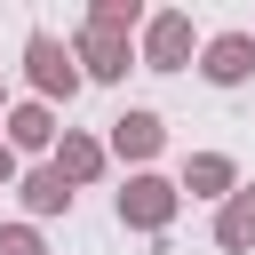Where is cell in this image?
Segmentation results:
<instances>
[{"mask_svg": "<svg viewBox=\"0 0 255 255\" xmlns=\"http://www.w3.org/2000/svg\"><path fill=\"white\" fill-rule=\"evenodd\" d=\"M8 151L24 159V151H56L64 143V120H56V104H40V96H24V104H8Z\"/></svg>", "mask_w": 255, "mask_h": 255, "instance_id": "52a82bcc", "label": "cell"}, {"mask_svg": "<svg viewBox=\"0 0 255 255\" xmlns=\"http://www.w3.org/2000/svg\"><path fill=\"white\" fill-rule=\"evenodd\" d=\"M16 199H24V215H32V223H56V215H72V199H80V191H72L56 167H24Z\"/></svg>", "mask_w": 255, "mask_h": 255, "instance_id": "30bf717a", "label": "cell"}, {"mask_svg": "<svg viewBox=\"0 0 255 255\" xmlns=\"http://www.w3.org/2000/svg\"><path fill=\"white\" fill-rule=\"evenodd\" d=\"M24 183V167H16V151H8V135H0V191H16Z\"/></svg>", "mask_w": 255, "mask_h": 255, "instance_id": "5bb4252c", "label": "cell"}, {"mask_svg": "<svg viewBox=\"0 0 255 255\" xmlns=\"http://www.w3.org/2000/svg\"><path fill=\"white\" fill-rule=\"evenodd\" d=\"M175 207H183V191L167 183V175H128L120 191H112V215H120V231H167L175 223Z\"/></svg>", "mask_w": 255, "mask_h": 255, "instance_id": "3957f363", "label": "cell"}, {"mask_svg": "<svg viewBox=\"0 0 255 255\" xmlns=\"http://www.w3.org/2000/svg\"><path fill=\"white\" fill-rule=\"evenodd\" d=\"M0 120H8V88H0Z\"/></svg>", "mask_w": 255, "mask_h": 255, "instance_id": "9a60e30c", "label": "cell"}, {"mask_svg": "<svg viewBox=\"0 0 255 255\" xmlns=\"http://www.w3.org/2000/svg\"><path fill=\"white\" fill-rule=\"evenodd\" d=\"M72 56H80V80H104V88H112V80H128V72L143 64L128 32H96V24H80V32H72Z\"/></svg>", "mask_w": 255, "mask_h": 255, "instance_id": "5b68a950", "label": "cell"}, {"mask_svg": "<svg viewBox=\"0 0 255 255\" xmlns=\"http://www.w3.org/2000/svg\"><path fill=\"white\" fill-rule=\"evenodd\" d=\"M80 24H96V32H128V40H143V24H151V8L143 0H88V16Z\"/></svg>", "mask_w": 255, "mask_h": 255, "instance_id": "7c38bea8", "label": "cell"}, {"mask_svg": "<svg viewBox=\"0 0 255 255\" xmlns=\"http://www.w3.org/2000/svg\"><path fill=\"white\" fill-rule=\"evenodd\" d=\"M48 167H56V175L80 191V183H96V175L112 167V151H104V135H88V128H64V143L48 151Z\"/></svg>", "mask_w": 255, "mask_h": 255, "instance_id": "ba28073f", "label": "cell"}, {"mask_svg": "<svg viewBox=\"0 0 255 255\" xmlns=\"http://www.w3.org/2000/svg\"><path fill=\"white\" fill-rule=\"evenodd\" d=\"M24 80H32V96L40 104H72L88 80H80V56H72V40H56L48 24L40 32H24Z\"/></svg>", "mask_w": 255, "mask_h": 255, "instance_id": "6da1fadb", "label": "cell"}, {"mask_svg": "<svg viewBox=\"0 0 255 255\" xmlns=\"http://www.w3.org/2000/svg\"><path fill=\"white\" fill-rule=\"evenodd\" d=\"M104 151H112V159H128V175H143V167H151V159L167 151V120H159L151 104H128V112L112 120Z\"/></svg>", "mask_w": 255, "mask_h": 255, "instance_id": "277c9868", "label": "cell"}, {"mask_svg": "<svg viewBox=\"0 0 255 255\" xmlns=\"http://www.w3.org/2000/svg\"><path fill=\"white\" fill-rule=\"evenodd\" d=\"M0 255H48L40 223H0Z\"/></svg>", "mask_w": 255, "mask_h": 255, "instance_id": "4fadbf2b", "label": "cell"}, {"mask_svg": "<svg viewBox=\"0 0 255 255\" xmlns=\"http://www.w3.org/2000/svg\"><path fill=\"white\" fill-rule=\"evenodd\" d=\"M175 191H191V199H215V207H223V199L239 191V159H231V151H191V159H183V175H175Z\"/></svg>", "mask_w": 255, "mask_h": 255, "instance_id": "9c48e42d", "label": "cell"}, {"mask_svg": "<svg viewBox=\"0 0 255 255\" xmlns=\"http://www.w3.org/2000/svg\"><path fill=\"white\" fill-rule=\"evenodd\" d=\"M199 80H207V88H247V80H255V32H207Z\"/></svg>", "mask_w": 255, "mask_h": 255, "instance_id": "8992f818", "label": "cell"}, {"mask_svg": "<svg viewBox=\"0 0 255 255\" xmlns=\"http://www.w3.org/2000/svg\"><path fill=\"white\" fill-rule=\"evenodd\" d=\"M215 247H223V255H255V183H239V191L215 207Z\"/></svg>", "mask_w": 255, "mask_h": 255, "instance_id": "8fae6325", "label": "cell"}, {"mask_svg": "<svg viewBox=\"0 0 255 255\" xmlns=\"http://www.w3.org/2000/svg\"><path fill=\"white\" fill-rule=\"evenodd\" d=\"M199 32H191V8H151V24H143V40H135V56H143V72H191L199 64Z\"/></svg>", "mask_w": 255, "mask_h": 255, "instance_id": "7a4b0ae2", "label": "cell"}]
</instances>
